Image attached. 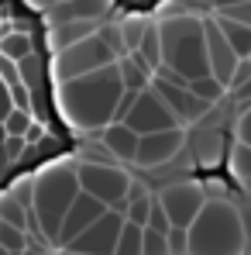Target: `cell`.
<instances>
[{
  "label": "cell",
  "mask_w": 251,
  "mask_h": 255,
  "mask_svg": "<svg viewBox=\"0 0 251 255\" xmlns=\"http://www.w3.org/2000/svg\"><path fill=\"white\" fill-rule=\"evenodd\" d=\"M203 28H207V62H210V76L217 80V83L231 86V76H234V69H238V55L231 52V45H227V38L220 35V28H217V21L210 17V21H203Z\"/></svg>",
  "instance_id": "obj_14"
},
{
  "label": "cell",
  "mask_w": 251,
  "mask_h": 255,
  "mask_svg": "<svg viewBox=\"0 0 251 255\" xmlns=\"http://www.w3.org/2000/svg\"><path fill=\"white\" fill-rule=\"evenodd\" d=\"M121 125H127L134 134H155V131H168V128H182L175 121V114L166 107V100L152 86L134 97V107L127 111V118Z\"/></svg>",
  "instance_id": "obj_9"
},
{
  "label": "cell",
  "mask_w": 251,
  "mask_h": 255,
  "mask_svg": "<svg viewBox=\"0 0 251 255\" xmlns=\"http://www.w3.org/2000/svg\"><path fill=\"white\" fill-rule=\"evenodd\" d=\"M141 255H168L166 235H159V231H148V228H145V242H141Z\"/></svg>",
  "instance_id": "obj_29"
},
{
  "label": "cell",
  "mask_w": 251,
  "mask_h": 255,
  "mask_svg": "<svg viewBox=\"0 0 251 255\" xmlns=\"http://www.w3.org/2000/svg\"><path fill=\"white\" fill-rule=\"evenodd\" d=\"M248 80H251V62H248V59H241V62H238V69H234V76H231V86H227V90L234 93L238 86H245Z\"/></svg>",
  "instance_id": "obj_32"
},
{
  "label": "cell",
  "mask_w": 251,
  "mask_h": 255,
  "mask_svg": "<svg viewBox=\"0 0 251 255\" xmlns=\"http://www.w3.org/2000/svg\"><path fill=\"white\" fill-rule=\"evenodd\" d=\"M166 245H168V255H189V231L186 228H168Z\"/></svg>",
  "instance_id": "obj_28"
},
{
  "label": "cell",
  "mask_w": 251,
  "mask_h": 255,
  "mask_svg": "<svg viewBox=\"0 0 251 255\" xmlns=\"http://www.w3.org/2000/svg\"><path fill=\"white\" fill-rule=\"evenodd\" d=\"M100 24H103V21H66V24H48L45 45H48V52L55 55V52L69 48V45L93 38V35L100 31Z\"/></svg>",
  "instance_id": "obj_16"
},
{
  "label": "cell",
  "mask_w": 251,
  "mask_h": 255,
  "mask_svg": "<svg viewBox=\"0 0 251 255\" xmlns=\"http://www.w3.org/2000/svg\"><path fill=\"white\" fill-rule=\"evenodd\" d=\"M248 62H251V55H248Z\"/></svg>",
  "instance_id": "obj_40"
},
{
  "label": "cell",
  "mask_w": 251,
  "mask_h": 255,
  "mask_svg": "<svg viewBox=\"0 0 251 255\" xmlns=\"http://www.w3.org/2000/svg\"><path fill=\"white\" fill-rule=\"evenodd\" d=\"M186 148H189V155H193V162L200 166V169H220L224 162H227V148H231V138H227V131H220V128H203L200 131H193V134H186Z\"/></svg>",
  "instance_id": "obj_12"
},
{
  "label": "cell",
  "mask_w": 251,
  "mask_h": 255,
  "mask_svg": "<svg viewBox=\"0 0 251 255\" xmlns=\"http://www.w3.org/2000/svg\"><path fill=\"white\" fill-rule=\"evenodd\" d=\"M234 131H238V141L251 145V107H245V111L238 114V125H234Z\"/></svg>",
  "instance_id": "obj_31"
},
{
  "label": "cell",
  "mask_w": 251,
  "mask_h": 255,
  "mask_svg": "<svg viewBox=\"0 0 251 255\" xmlns=\"http://www.w3.org/2000/svg\"><path fill=\"white\" fill-rule=\"evenodd\" d=\"M152 90L166 100V107L175 114V121L179 125H196V121H203L213 107H207L203 100H196L193 93H189V86L182 76H175L172 69L166 66H159L155 73H152Z\"/></svg>",
  "instance_id": "obj_8"
},
{
  "label": "cell",
  "mask_w": 251,
  "mask_h": 255,
  "mask_svg": "<svg viewBox=\"0 0 251 255\" xmlns=\"http://www.w3.org/2000/svg\"><path fill=\"white\" fill-rule=\"evenodd\" d=\"M131 55H134L141 66H148L152 73L162 66V38H159V24H155V21L145 28V38H141V45H138Z\"/></svg>",
  "instance_id": "obj_20"
},
{
  "label": "cell",
  "mask_w": 251,
  "mask_h": 255,
  "mask_svg": "<svg viewBox=\"0 0 251 255\" xmlns=\"http://www.w3.org/2000/svg\"><path fill=\"white\" fill-rule=\"evenodd\" d=\"M159 24V38H162V66L172 69L175 76H182L186 83L210 76L207 62V28L200 17H193L189 10L172 7L166 10Z\"/></svg>",
  "instance_id": "obj_2"
},
{
  "label": "cell",
  "mask_w": 251,
  "mask_h": 255,
  "mask_svg": "<svg viewBox=\"0 0 251 255\" xmlns=\"http://www.w3.org/2000/svg\"><path fill=\"white\" fill-rule=\"evenodd\" d=\"M227 172L238 179V186L241 183H248L251 179V145H245V141H231V148H227Z\"/></svg>",
  "instance_id": "obj_22"
},
{
  "label": "cell",
  "mask_w": 251,
  "mask_h": 255,
  "mask_svg": "<svg viewBox=\"0 0 251 255\" xmlns=\"http://www.w3.org/2000/svg\"><path fill=\"white\" fill-rule=\"evenodd\" d=\"M213 21H217L220 35L227 38V45H231V52H234L238 59H248V55H251V28H245V24H238V21H231V17H224V14H217Z\"/></svg>",
  "instance_id": "obj_19"
},
{
  "label": "cell",
  "mask_w": 251,
  "mask_h": 255,
  "mask_svg": "<svg viewBox=\"0 0 251 255\" xmlns=\"http://www.w3.org/2000/svg\"><path fill=\"white\" fill-rule=\"evenodd\" d=\"M245 217L231 200H207L189 224V255H245Z\"/></svg>",
  "instance_id": "obj_4"
},
{
  "label": "cell",
  "mask_w": 251,
  "mask_h": 255,
  "mask_svg": "<svg viewBox=\"0 0 251 255\" xmlns=\"http://www.w3.org/2000/svg\"><path fill=\"white\" fill-rule=\"evenodd\" d=\"M0 249L7 255H21L28 249V235L17 231V228H10V224H0Z\"/></svg>",
  "instance_id": "obj_27"
},
{
  "label": "cell",
  "mask_w": 251,
  "mask_h": 255,
  "mask_svg": "<svg viewBox=\"0 0 251 255\" xmlns=\"http://www.w3.org/2000/svg\"><path fill=\"white\" fill-rule=\"evenodd\" d=\"M213 3V10L220 14V10H231V7H241V3H251V0H210Z\"/></svg>",
  "instance_id": "obj_35"
},
{
  "label": "cell",
  "mask_w": 251,
  "mask_h": 255,
  "mask_svg": "<svg viewBox=\"0 0 251 255\" xmlns=\"http://www.w3.org/2000/svg\"><path fill=\"white\" fill-rule=\"evenodd\" d=\"M121 97H124V83H121L117 62L107 69H96L89 76L55 86V104L76 131H103L114 121Z\"/></svg>",
  "instance_id": "obj_1"
},
{
  "label": "cell",
  "mask_w": 251,
  "mask_h": 255,
  "mask_svg": "<svg viewBox=\"0 0 251 255\" xmlns=\"http://www.w3.org/2000/svg\"><path fill=\"white\" fill-rule=\"evenodd\" d=\"M31 183V217L42 228V238L52 245L59 235V224L66 211L73 207L76 193H80V179H76V162H48L38 176L28 179Z\"/></svg>",
  "instance_id": "obj_3"
},
{
  "label": "cell",
  "mask_w": 251,
  "mask_h": 255,
  "mask_svg": "<svg viewBox=\"0 0 251 255\" xmlns=\"http://www.w3.org/2000/svg\"><path fill=\"white\" fill-rule=\"evenodd\" d=\"M224 17H231V21H238V24H245L251 28V3H241V7H231V10H220Z\"/></svg>",
  "instance_id": "obj_33"
},
{
  "label": "cell",
  "mask_w": 251,
  "mask_h": 255,
  "mask_svg": "<svg viewBox=\"0 0 251 255\" xmlns=\"http://www.w3.org/2000/svg\"><path fill=\"white\" fill-rule=\"evenodd\" d=\"M35 52V35L31 31H7L0 38V55L10 59V62H21L24 55Z\"/></svg>",
  "instance_id": "obj_23"
},
{
  "label": "cell",
  "mask_w": 251,
  "mask_h": 255,
  "mask_svg": "<svg viewBox=\"0 0 251 255\" xmlns=\"http://www.w3.org/2000/svg\"><path fill=\"white\" fill-rule=\"evenodd\" d=\"M76 179H80V190L96 197L107 211H117L124 204L127 190H131V176L121 166H110V162H100V159H86L76 162Z\"/></svg>",
  "instance_id": "obj_6"
},
{
  "label": "cell",
  "mask_w": 251,
  "mask_h": 255,
  "mask_svg": "<svg viewBox=\"0 0 251 255\" xmlns=\"http://www.w3.org/2000/svg\"><path fill=\"white\" fill-rule=\"evenodd\" d=\"M114 62H117V55L107 48V42L100 35H93L86 42H76L62 52H55L52 62H48V76L59 86V83H69V80H80V76H89L96 69H107Z\"/></svg>",
  "instance_id": "obj_5"
},
{
  "label": "cell",
  "mask_w": 251,
  "mask_h": 255,
  "mask_svg": "<svg viewBox=\"0 0 251 255\" xmlns=\"http://www.w3.org/2000/svg\"><path fill=\"white\" fill-rule=\"evenodd\" d=\"M31 125H35V118H31L28 111H10L0 128H3V138H28Z\"/></svg>",
  "instance_id": "obj_25"
},
{
  "label": "cell",
  "mask_w": 251,
  "mask_h": 255,
  "mask_svg": "<svg viewBox=\"0 0 251 255\" xmlns=\"http://www.w3.org/2000/svg\"><path fill=\"white\" fill-rule=\"evenodd\" d=\"M155 200H159V207L166 211L172 228H186V231H189V224L200 217L203 204H207V190H203V183H196V179H172V183H166V186L159 190Z\"/></svg>",
  "instance_id": "obj_7"
},
{
  "label": "cell",
  "mask_w": 251,
  "mask_h": 255,
  "mask_svg": "<svg viewBox=\"0 0 251 255\" xmlns=\"http://www.w3.org/2000/svg\"><path fill=\"white\" fill-rule=\"evenodd\" d=\"M55 3H62V0H55Z\"/></svg>",
  "instance_id": "obj_39"
},
{
  "label": "cell",
  "mask_w": 251,
  "mask_h": 255,
  "mask_svg": "<svg viewBox=\"0 0 251 255\" xmlns=\"http://www.w3.org/2000/svg\"><path fill=\"white\" fill-rule=\"evenodd\" d=\"M141 242H145V231L124 221V228H121V238H117V249H114V255H141Z\"/></svg>",
  "instance_id": "obj_26"
},
{
  "label": "cell",
  "mask_w": 251,
  "mask_h": 255,
  "mask_svg": "<svg viewBox=\"0 0 251 255\" xmlns=\"http://www.w3.org/2000/svg\"><path fill=\"white\" fill-rule=\"evenodd\" d=\"M0 224H3V221H0Z\"/></svg>",
  "instance_id": "obj_41"
},
{
  "label": "cell",
  "mask_w": 251,
  "mask_h": 255,
  "mask_svg": "<svg viewBox=\"0 0 251 255\" xmlns=\"http://www.w3.org/2000/svg\"><path fill=\"white\" fill-rule=\"evenodd\" d=\"M182 152H186V131H182V128L141 134L134 166H141V169H162V166H168V162H172L175 155H182Z\"/></svg>",
  "instance_id": "obj_10"
},
{
  "label": "cell",
  "mask_w": 251,
  "mask_h": 255,
  "mask_svg": "<svg viewBox=\"0 0 251 255\" xmlns=\"http://www.w3.org/2000/svg\"><path fill=\"white\" fill-rule=\"evenodd\" d=\"M117 73H121V83H124L127 93H145V90L152 86V69H148V66H141L134 55L117 59Z\"/></svg>",
  "instance_id": "obj_18"
},
{
  "label": "cell",
  "mask_w": 251,
  "mask_h": 255,
  "mask_svg": "<svg viewBox=\"0 0 251 255\" xmlns=\"http://www.w3.org/2000/svg\"><path fill=\"white\" fill-rule=\"evenodd\" d=\"M145 228H148V231H159V235H166L168 228H172L168 217H166V211L159 207V200H152V214H148V224H145Z\"/></svg>",
  "instance_id": "obj_30"
},
{
  "label": "cell",
  "mask_w": 251,
  "mask_h": 255,
  "mask_svg": "<svg viewBox=\"0 0 251 255\" xmlns=\"http://www.w3.org/2000/svg\"><path fill=\"white\" fill-rule=\"evenodd\" d=\"M138 141H141V134H134L127 125H107L100 131V145H103L117 162H134Z\"/></svg>",
  "instance_id": "obj_17"
},
{
  "label": "cell",
  "mask_w": 251,
  "mask_h": 255,
  "mask_svg": "<svg viewBox=\"0 0 251 255\" xmlns=\"http://www.w3.org/2000/svg\"><path fill=\"white\" fill-rule=\"evenodd\" d=\"M110 7H114V0H62V3H55V7L45 14V21H48V24H66V21H103V17L110 14Z\"/></svg>",
  "instance_id": "obj_15"
},
{
  "label": "cell",
  "mask_w": 251,
  "mask_h": 255,
  "mask_svg": "<svg viewBox=\"0 0 251 255\" xmlns=\"http://www.w3.org/2000/svg\"><path fill=\"white\" fill-rule=\"evenodd\" d=\"M0 255H7V252H3V249H0Z\"/></svg>",
  "instance_id": "obj_38"
},
{
  "label": "cell",
  "mask_w": 251,
  "mask_h": 255,
  "mask_svg": "<svg viewBox=\"0 0 251 255\" xmlns=\"http://www.w3.org/2000/svg\"><path fill=\"white\" fill-rule=\"evenodd\" d=\"M186 86H189V93H193L196 100H203L207 107H217V104L224 100V93H227V90H224V86L217 83L213 76H203V80H193V83H186Z\"/></svg>",
  "instance_id": "obj_24"
},
{
  "label": "cell",
  "mask_w": 251,
  "mask_h": 255,
  "mask_svg": "<svg viewBox=\"0 0 251 255\" xmlns=\"http://www.w3.org/2000/svg\"><path fill=\"white\" fill-rule=\"evenodd\" d=\"M152 24V17H145V14H124L121 21H117V31H121V42H124V52L131 55L141 38H145V28Z\"/></svg>",
  "instance_id": "obj_21"
},
{
  "label": "cell",
  "mask_w": 251,
  "mask_h": 255,
  "mask_svg": "<svg viewBox=\"0 0 251 255\" xmlns=\"http://www.w3.org/2000/svg\"><path fill=\"white\" fill-rule=\"evenodd\" d=\"M121 228H124V217L117 211H107L103 217H96L89 228H86L80 238H73L69 249L62 252H76V255H114L117 249V238H121Z\"/></svg>",
  "instance_id": "obj_11"
},
{
  "label": "cell",
  "mask_w": 251,
  "mask_h": 255,
  "mask_svg": "<svg viewBox=\"0 0 251 255\" xmlns=\"http://www.w3.org/2000/svg\"><path fill=\"white\" fill-rule=\"evenodd\" d=\"M14 111V104H10V90H7V83L0 80V125H3V118Z\"/></svg>",
  "instance_id": "obj_34"
},
{
  "label": "cell",
  "mask_w": 251,
  "mask_h": 255,
  "mask_svg": "<svg viewBox=\"0 0 251 255\" xmlns=\"http://www.w3.org/2000/svg\"><path fill=\"white\" fill-rule=\"evenodd\" d=\"M62 255H76V252H62Z\"/></svg>",
  "instance_id": "obj_37"
},
{
  "label": "cell",
  "mask_w": 251,
  "mask_h": 255,
  "mask_svg": "<svg viewBox=\"0 0 251 255\" xmlns=\"http://www.w3.org/2000/svg\"><path fill=\"white\" fill-rule=\"evenodd\" d=\"M241 193H248V197H251V179H248V183H241Z\"/></svg>",
  "instance_id": "obj_36"
},
{
  "label": "cell",
  "mask_w": 251,
  "mask_h": 255,
  "mask_svg": "<svg viewBox=\"0 0 251 255\" xmlns=\"http://www.w3.org/2000/svg\"><path fill=\"white\" fill-rule=\"evenodd\" d=\"M107 214V207L96 200V197H89V193H76V200H73V207L66 211V217H62V224H59V235H55V242L52 245H59V249H69L73 245V238H80L86 228L96 221V217H103Z\"/></svg>",
  "instance_id": "obj_13"
}]
</instances>
